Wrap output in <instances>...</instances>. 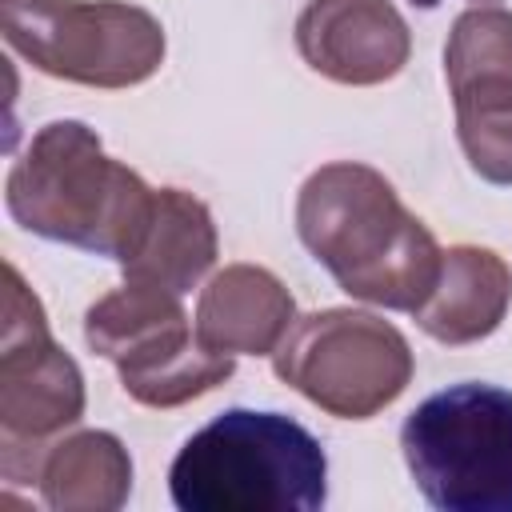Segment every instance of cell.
Returning <instances> with one entry per match:
<instances>
[{"instance_id":"cell-9","label":"cell","mask_w":512,"mask_h":512,"mask_svg":"<svg viewBox=\"0 0 512 512\" xmlns=\"http://www.w3.org/2000/svg\"><path fill=\"white\" fill-rule=\"evenodd\" d=\"M444 76L456 108V136L468 168L512 184V12L476 4L452 20L444 44Z\"/></svg>"},{"instance_id":"cell-3","label":"cell","mask_w":512,"mask_h":512,"mask_svg":"<svg viewBox=\"0 0 512 512\" xmlns=\"http://www.w3.org/2000/svg\"><path fill=\"white\" fill-rule=\"evenodd\" d=\"M168 492L180 512H312L328 500V456L284 412L228 408L180 444Z\"/></svg>"},{"instance_id":"cell-10","label":"cell","mask_w":512,"mask_h":512,"mask_svg":"<svg viewBox=\"0 0 512 512\" xmlns=\"http://www.w3.org/2000/svg\"><path fill=\"white\" fill-rule=\"evenodd\" d=\"M300 60L344 88H372L404 72L408 20L392 0H308L296 16Z\"/></svg>"},{"instance_id":"cell-13","label":"cell","mask_w":512,"mask_h":512,"mask_svg":"<svg viewBox=\"0 0 512 512\" xmlns=\"http://www.w3.org/2000/svg\"><path fill=\"white\" fill-rule=\"evenodd\" d=\"M216 252L220 240L208 204L184 188H156L152 212L120 260V272L124 280L184 296L212 272Z\"/></svg>"},{"instance_id":"cell-5","label":"cell","mask_w":512,"mask_h":512,"mask_svg":"<svg viewBox=\"0 0 512 512\" xmlns=\"http://www.w3.org/2000/svg\"><path fill=\"white\" fill-rule=\"evenodd\" d=\"M4 44L36 72L84 88H136L164 64V24L124 0H4Z\"/></svg>"},{"instance_id":"cell-11","label":"cell","mask_w":512,"mask_h":512,"mask_svg":"<svg viewBox=\"0 0 512 512\" xmlns=\"http://www.w3.org/2000/svg\"><path fill=\"white\" fill-rule=\"evenodd\" d=\"M296 320L284 280L260 264H224L196 300V336L224 356H272Z\"/></svg>"},{"instance_id":"cell-2","label":"cell","mask_w":512,"mask_h":512,"mask_svg":"<svg viewBox=\"0 0 512 512\" xmlns=\"http://www.w3.org/2000/svg\"><path fill=\"white\" fill-rule=\"evenodd\" d=\"M156 188L112 160L84 120H48L12 160L4 180L8 216L52 244L124 260L152 212Z\"/></svg>"},{"instance_id":"cell-6","label":"cell","mask_w":512,"mask_h":512,"mask_svg":"<svg viewBox=\"0 0 512 512\" xmlns=\"http://www.w3.org/2000/svg\"><path fill=\"white\" fill-rule=\"evenodd\" d=\"M84 372L48 332L40 296L4 264L0 336V472L8 484L40 480L48 448L84 416Z\"/></svg>"},{"instance_id":"cell-7","label":"cell","mask_w":512,"mask_h":512,"mask_svg":"<svg viewBox=\"0 0 512 512\" xmlns=\"http://www.w3.org/2000/svg\"><path fill=\"white\" fill-rule=\"evenodd\" d=\"M276 376L336 420H372L412 384L416 360L396 324L360 308L296 316L272 352Z\"/></svg>"},{"instance_id":"cell-1","label":"cell","mask_w":512,"mask_h":512,"mask_svg":"<svg viewBox=\"0 0 512 512\" xmlns=\"http://www.w3.org/2000/svg\"><path fill=\"white\" fill-rule=\"evenodd\" d=\"M296 236L352 300L388 312H416L444 256L432 228L404 208L384 172L360 160L320 164L300 184Z\"/></svg>"},{"instance_id":"cell-8","label":"cell","mask_w":512,"mask_h":512,"mask_svg":"<svg viewBox=\"0 0 512 512\" xmlns=\"http://www.w3.org/2000/svg\"><path fill=\"white\" fill-rule=\"evenodd\" d=\"M84 340L116 364L120 388L144 408H180L236 372L232 356L200 344L180 296L136 280L84 312Z\"/></svg>"},{"instance_id":"cell-14","label":"cell","mask_w":512,"mask_h":512,"mask_svg":"<svg viewBox=\"0 0 512 512\" xmlns=\"http://www.w3.org/2000/svg\"><path fill=\"white\" fill-rule=\"evenodd\" d=\"M36 484L52 512H116L132 496V456L116 432L84 428L48 448Z\"/></svg>"},{"instance_id":"cell-12","label":"cell","mask_w":512,"mask_h":512,"mask_svg":"<svg viewBox=\"0 0 512 512\" xmlns=\"http://www.w3.org/2000/svg\"><path fill=\"white\" fill-rule=\"evenodd\" d=\"M512 304V268L504 256L480 244H452L440 256V272L424 304L412 312L420 332L460 348L492 336Z\"/></svg>"},{"instance_id":"cell-4","label":"cell","mask_w":512,"mask_h":512,"mask_svg":"<svg viewBox=\"0 0 512 512\" xmlns=\"http://www.w3.org/2000/svg\"><path fill=\"white\" fill-rule=\"evenodd\" d=\"M404 464L440 512H512V392L452 384L420 400L400 428Z\"/></svg>"},{"instance_id":"cell-15","label":"cell","mask_w":512,"mask_h":512,"mask_svg":"<svg viewBox=\"0 0 512 512\" xmlns=\"http://www.w3.org/2000/svg\"><path fill=\"white\" fill-rule=\"evenodd\" d=\"M472 4H496V0H472Z\"/></svg>"}]
</instances>
